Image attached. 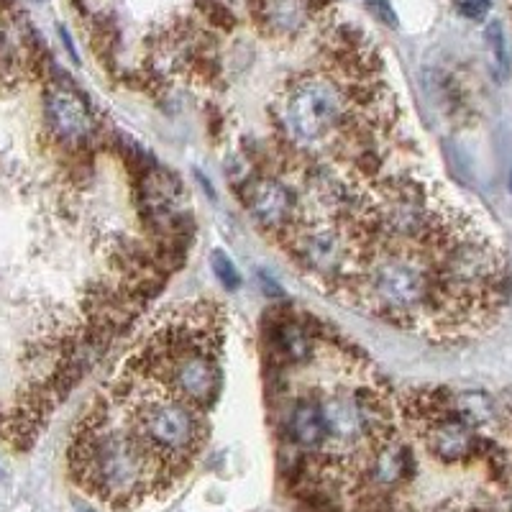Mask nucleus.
<instances>
[{
    "label": "nucleus",
    "mask_w": 512,
    "mask_h": 512,
    "mask_svg": "<svg viewBox=\"0 0 512 512\" xmlns=\"http://www.w3.org/2000/svg\"><path fill=\"white\" fill-rule=\"evenodd\" d=\"M70 469L82 487L118 510H131L146 497L162 495L177 479L141 441L111 387L100 392L77 423Z\"/></svg>",
    "instance_id": "obj_1"
},
{
    "label": "nucleus",
    "mask_w": 512,
    "mask_h": 512,
    "mask_svg": "<svg viewBox=\"0 0 512 512\" xmlns=\"http://www.w3.org/2000/svg\"><path fill=\"white\" fill-rule=\"evenodd\" d=\"M223 328L226 315L218 303L185 305L141 341L123 369L208 413L223 387Z\"/></svg>",
    "instance_id": "obj_2"
},
{
    "label": "nucleus",
    "mask_w": 512,
    "mask_h": 512,
    "mask_svg": "<svg viewBox=\"0 0 512 512\" xmlns=\"http://www.w3.org/2000/svg\"><path fill=\"white\" fill-rule=\"evenodd\" d=\"M359 116L349 80L331 72L290 77L272 103L282 154L300 164L338 157Z\"/></svg>",
    "instance_id": "obj_3"
},
{
    "label": "nucleus",
    "mask_w": 512,
    "mask_h": 512,
    "mask_svg": "<svg viewBox=\"0 0 512 512\" xmlns=\"http://www.w3.org/2000/svg\"><path fill=\"white\" fill-rule=\"evenodd\" d=\"M346 295L377 318L402 328L431 326L443 300L431 251L395 244L364 256Z\"/></svg>",
    "instance_id": "obj_4"
},
{
    "label": "nucleus",
    "mask_w": 512,
    "mask_h": 512,
    "mask_svg": "<svg viewBox=\"0 0 512 512\" xmlns=\"http://www.w3.org/2000/svg\"><path fill=\"white\" fill-rule=\"evenodd\" d=\"M108 387L121 400L126 418L141 441L152 448L162 464L182 477L208 441L205 410L128 369H123Z\"/></svg>",
    "instance_id": "obj_5"
},
{
    "label": "nucleus",
    "mask_w": 512,
    "mask_h": 512,
    "mask_svg": "<svg viewBox=\"0 0 512 512\" xmlns=\"http://www.w3.org/2000/svg\"><path fill=\"white\" fill-rule=\"evenodd\" d=\"M287 254L308 277L336 295H346L359 274L364 256L356 233L338 221H305L282 239Z\"/></svg>",
    "instance_id": "obj_6"
},
{
    "label": "nucleus",
    "mask_w": 512,
    "mask_h": 512,
    "mask_svg": "<svg viewBox=\"0 0 512 512\" xmlns=\"http://www.w3.org/2000/svg\"><path fill=\"white\" fill-rule=\"evenodd\" d=\"M44 126L49 141L72 157L85 152L95 136V121L88 103L75 88L57 80H49L44 88Z\"/></svg>",
    "instance_id": "obj_7"
},
{
    "label": "nucleus",
    "mask_w": 512,
    "mask_h": 512,
    "mask_svg": "<svg viewBox=\"0 0 512 512\" xmlns=\"http://www.w3.org/2000/svg\"><path fill=\"white\" fill-rule=\"evenodd\" d=\"M246 210L262 231L274 233L277 239H285L287 233L295 231L303 216H300V198H297L295 185L282 175H254L241 187Z\"/></svg>",
    "instance_id": "obj_8"
},
{
    "label": "nucleus",
    "mask_w": 512,
    "mask_h": 512,
    "mask_svg": "<svg viewBox=\"0 0 512 512\" xmlns=\"http://www.w3.org/2000/svg\"><path fill=\"white\" fill-rule=\"evenodd\" d=\"M420 433H423L428 454L441 464H466V461L482 459L487 448V438L479 436L477 428L461 420L454 410L420 425Z\"/></svg>",
    "instance_id": "obj_9"
},
{
    "label": "nucleus",
    "mask_w": 512,
    "mask_h": 512,
    "mask_svg": "<svg viewBox=\"0 0 512 512\" xmlns=\"http://www.w3.org/2000/svg\"><path fill=\"white\" fill-rule=\"evenodd\" d=\"M415 472H418V464H415L413 451H410L408 443H402L392 433L367 456V461L361 466L359 482L372 484L379 492H395V489L413 482Z\"/></svg>",
    "instance_id": "obj_10"
},
{
    "label": "nucleus",
    "mask_w": 512,
    "mask_h": 512,
    "mask_svg": "<svg viewBox=\"0 0 512 512\" xmlns=\"http://www.w3.org/2000/svg\"><path fill=\"white\" fill-rule=\"evenodd\" d=\"M318 0H249L256 29L269 39H297L313 21Z\"/></svg>",
    "instance_id": "obj_11"
},
{
    "label": "nucleus",
    "mask_w": 512,
    "mask_h": 512,
    "mask_svg": "<svg viewBox=\"0 0 512 512\" xmlns=\"http://www.w3.org/2000/svg\"><path fill=\"white\" fill-rule=\"evenodd\" d=\"M272 346L274 354L285 359L287 364L297 367V364H308L315 356V346H318V336L310 331L308 323L297 318H285L274 323L272 331Z\"/></svg>",
    "instance_id": "obj_12"
},
{
    "label": "nucleus",
    "mask_w": 512,
    "mask_h": 512,
    "mask_svg": "<svg viewBox=\"0 0 512 512\" xmlns=\"http://www.w3.org/2000/svg\"><path fill=\"white\" fill-rule=\"evenodd\" d=\"M454 413L479 431L482 425L495 423L500 410H497L495 397H489L487 392L469 390V392H459V395H454Z\"/></svg>",
    "instance_id": "obj_13"
},
{
    "label": "nucleus",
    "mask_w": 512,
    "mask_h": 512,
    "mask_svg": "<svg viewBox=\"0 0 512 512\" xmlns=\"http://www.w3.org/2000/svg\"><path fill=\"white\" fill-rule=\"evenodd\" d=\"M484 41H487V52L497 80H505L507 72H510V52H507L505 29H502L500 21H489L487 29H484Z\"/></svg>",
    "instance_id": "obj_14"
},
{
    "label": "nucleus",
    "mask_w": 512,
    "mask_h": 512,
    "mask_svg": "<svg viewBox=\"0 0 512 512\" xmlns=\"http://www.w3.org/2000/svg\"><path fill=\"white\" fill-rule=\"evenodd\" d=\"M210 267H213V272H216L218 282H221L226 290H239L241 287V274L239 269H236V264L228 259L226 254H223L221 249H216L213 254H210Z\"/></svg>",
    "instance_id": "obj_15"
},
{
    "label": "nucleus",
    "mask_w": 512,
    "mask_h": 512,
    "mask_svg": "<svg viewBox=\"0 0 512 512\" xmlns=\"http://www.w3.org/2000/svg\"><path fill=\"white\" fill-rule=\"evenodd\" d=\"M198 11L203 13V18L210 26L216 29H233L236 26V16L231 13V8L223 6L221 0H198Z\"/></svg>",
    "instance_id": "obj_16"
},
{
    "label": "nucleus",
    "mask_w": 512,
    "mask_h": 512,
    "mask_svg": "<svg viewBox=\"0 0 512 512\" xmlns=\"http://www.w3.org/2000/svg\"><path fill=\"white\" fill-rule=\"evenodd\" d=\"M374 18H377L379 24H384L387 29H397V13L392 8L390 0H364Z\"/></svg>",
    "instance_id": "obj_17"
},
{
    "label": "nucleus",
    "mask_w": 512,
    "mask_h": 512,
    "mask_svg": "<svg viewBox=\"0 0 512 512\" xmlns=\"http://www.w3.org/2000/svg\"><path fill=\"white\" fill-rule=\"evenodd\" d=\"M454 6L461 16L472 18V21H482L487 16L489 6H492V0H454Z\"/></svg>",
    "instance_id": "obj_18"
},
{
    "label": "nucleus",
    "mask_w": 512,
    "mask_h": 512,
    "mask_svg": "<svg viewBox=\"0 0 512 512\" xmlns=\"http://www.w3.org/2000/svg\"><path fill=\"white\" fill-rule=\"evenodd\" d=\"M438 512H482L477 510V507H466V505H456V502H448V505H443Z\"/></svg>",
    "instance_id": "obj_19"
},
{
    "label": "nucleus",
    "mask_w": 512,
    "mask_h": 512,
    "mask_svg": "<svg viewBox=\"0 0 512 512\" xmlns=\"http://www.w3.org/2000/svg\"><path fill=\"white\" fill-rule=\"evenodd\" d=\"M507 290H510V300H512V264H507Z\"/></svg>",
    "instance_id": "obj_20"
},
{
    "label": "nucleus",
    "mask_w": 512,
    "mask_h": 512,
    "mask_svg": "<svg viewBox=\"0 0 512 512\" xmlns=\"http://www.w3.org/2000/svg\"><path fill=\"white\" fill-rule=\"evenodd\" d=\"M510 190H512V172H510Z\"/></svg>",
    "instance_id": "obj_21"
}]
</instances>
